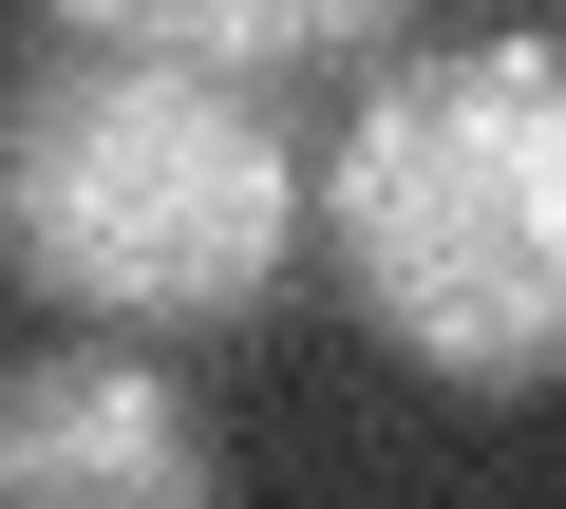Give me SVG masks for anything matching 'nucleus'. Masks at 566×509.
Listing matches in <instances>:
<instances>
[{"label":"nucleus","instance_id":"obj_4","mask_svg":"<svg viewBox=\"0 0 566 509\" xmlns=\"http://www.w3.org/2000/svg\"><path fill=\"white\" fill-rule=\"evenodd\" d=\"M39 20H76V39H151V57H340V39H378V20H416V0H39Z\"/></svg>","mask_w":566,"mask_h":509},{"label":"nucleus","instance_id":"obj_2","mask_svg":"<svg viewBox=\"0 0 566 509\" xmlns=\"http://www.w3.org/2000/svg\"><path fill=\"white\" fill-rule=\"evenodd\" d=\"M322 265L416 378L547 396L566 378V39L397 57L322 151Z\"/></svg>","mask_w":566,"mask_h":509},{"label":"nucleus","instance_id":"obj_1","mask_svg":"<svg viewBox=\"0 0 566 509\" xmlns=\"http://www.w3.org/2000/svg\"><path fill=\"white\" fill-rule=\"evenodd\" d=\"M303 245V170L227 95V57H151V39H76L0 76V284H39L57 321H245Z\"/></svg>","mask_w":566,"mask_h":509},{"label":"nucleus","instance_id":"obj_3","mask_svg":"<svg viewBox=\"0 0 566 509\" xmlns=\"http://www.w3.org/2000/svg\"><path fill=\"white\" fill-rule=\"evenodd\" d=\"M227 453L151 359H20L0 378V509H208Z\"/></svg>","mask_w":566,"mask_h":509}]
</instances>
